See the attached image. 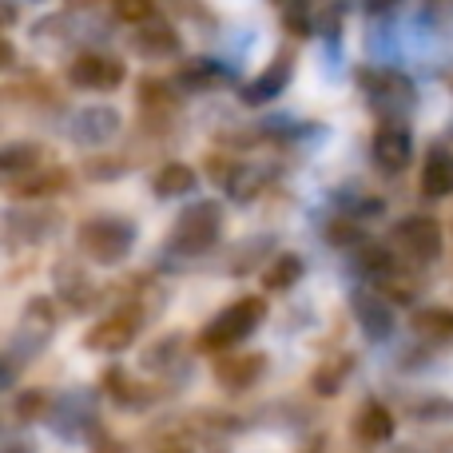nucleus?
<instances>
[{
  "instance_id": "21",
  "label": "nucleus",
  "mask_w": 453,
  "mask_h": 453,
  "mask_svg": "<svg viewBox=\"0 0 453 453\" xmlns=\"http://www.w3.org/2000/svg\"><path fill=\"white\" fill-rule=\"evenodd\" d=\"M40 159H44V148H40V143H8V148L0 151V167H4V175L36 172Z\"/></svg>"
},
{
  "instance_id": "14",
  "label": "nucleus",
  "mask_w": 453,
  "mask_h": 453,
  "mask_svg": "<svg viewBox=\"0 0 453 453\" xmlns=\"http://www.w3.org/2000/svg\"><path fill=\"white\" fill-rule=\"evenodd\" d=\"M354 319L366 330V338L390 334V306H386L382 295H374V290H358V295H354Z\"/></svg>"
},
{
  "instance_id": "19",
  "label": "nucleus",
  "mask_w": 453,
  "mask_h": 453,
  "mask_svg": "<svg viewBox=\"0 0 453 453\" xmlns=\"http://www.w3.org/2000/svg\"><path fill=\"white\" fill-rule=\"evenodd\" d=\"M303 279V258L298 255H274L271 266L263 271V290H290L295 282Z\"/></svg>"
},
{
  "instance_id": "4",
  "label": "nucleus",
  "mask_w": 453,
  "mask_h": 453,
  "mask_svg": "<svg viewBox=\"0 0 453 453\" xmlns=\"http://www.w3.org/2000/svg\"><path fill=\"white\" fill-rule=\"evenodd\" d=\"M390 242L410 258V263H434L446 247V234H441L438 219H426V215H414V219H402L394 226Z\"/></svg>"
},
{
  "instance_id": "8",
  "label": "nucleus",
  "mask_w": 453,
  "mask_h": 453,
  "mask_svg": "<svg viewBox=\"0 0 453 453\" xmlns=\"http://www.w3.org/2000/svg\"><path fill=\"white\" fill-rule=\"evenodd\" d=\"M410 156H414V140H410L406 124H398V119H386V124H378L374 132V159L382 172L398 175L410 167Z\"/></svg>"
},
{
  "instance_id": "22",
  "label": "nucleus",
  "mask_w": 453,
  "mask_h": 453,
  "mask_svg": "<svg viewBox=\"0 0 453 453\" xmlns=\"http://www.w3.org/2000/svg\"><path fill=\"white\" fill-rule=\"evenodd\" d=\"M104 390L111 394V402H116V406H143V386L135 382L132 374H124V370H108V374H104Z\"/></svg>"
},
{
  "instance_id": "3",
  "label": "nucleus",
  "mask_w": 453,
  "mask_h": 453,
  "mask_svg": "<svg viewBox=\"0 0 453 453\" xmlns=\"http://www.w3.org/2000/svg\"><path fill=\"white\" fill-rule=\"evenodd\" d=\"M219 231H223V207L215 199H203V203H196L191 211L180 215V223L172 231V250H180L188 258L207 255L219 242Z\"/></svg>"
},
{
  "instance_id": "7",
  "label": "nucleus",
  "mask_w": 453,
  "mask_h": 453,
  "mask_svg": "<svg viewBox=\"0 0 453 453\" xmlns=\"http://www.w3.org/2000/svg\"><path fill=\"white\" fill-rule=\"evenodd\" d=\"M266 370V354H231V350H219L215 358V382L223 386L226 394H242L263 378Z\"/></svg>"
},
{
  "instance_id": "26",
  "label": "nucleus",
  "mask_w": 453,
  "mask_h": 453,
  "mask_svg": "<svg viewBox=\"0 0 453 453\" xmlns=\"http://www.w3.org/2000/svg\"><path fill=\"white\" fill-rule=\"evenodd\" d=\"M48 406V394L44 390H24L20 398H16V422H32V418H40Z\"/></svg>"
},
{
  "instance_id": "24",
  "label": "nucleus",
  "mask_w": 453,
  "mask_h": 453,
  "mask_svg": "<svg viewBox=\"0 0 453 453\" xmlns=\"http://www.w3.org/2000/svg\"><path fill=\"white\" fill-rule=\"evenodd\" d=\"M111 12L124 24H148L156 16V0H111Z\"/></svg>"
},
{
  "instance_id": "5",
  "label": "nucleus",
  "mask_w": 453,
  "mask_h": 453,
  "mask_svg": "<svg viewBox=\"0 0 453 453\" xmlns=\"http://www.w3.org/2000/svg\"><path fill=\"white\" fill-rule=\"evenodd\" d=\"M140 330H143L140 306H124V311L108 314L104 322H96V326L84 334V346L88 350H100V354H119L140 338Z\"/></svg>"
},
{
  "instance_id": "17",
  "label": "nucleus",
  "mask_w": 453,
  "mask_h": 453,
  "mask_svg": "<svg viewBox=\"0 0 453 453\" xmlns=\"http://www.w3.org/2000/svg\"><path fill=\"white\" fill-rule=\"evenodd\" d=\"M354 374V354H334V358H326V362H319V370H314V378H311V386L319 394H338L346 386V378Z\"/></svg>"
},
{
  "instance_id": "11",
  "label": "nucleus",
  "mask_w": 453,
  "mask_h": 453,
  "mask_svg": "<svg viewBox=\"0 0 453 453\" xmlns=\"http://www.w3.org/2000/svg\"><path fill=\"white\" fill-rule=\"evenodd\" d=\"M68 172H60V167H36V172H28V180H8V196L12 199H52L60 196V191H68Z\"/></svg>"
},
{
  "instance_id": "6",
  "label": "nucleus",
  "mask_w": 453,
  "mask_h": 453,
  "mask_svg": "<svg viewBox=\"0 0 453 453\" xmlns=\"http://www.w3.org/2000/svg\"><path fill=\"white\" fill-rule=\"evenodd\" d=\"M68 84L72 88H84V92H116V88L124 84V64L108 60V56L84 52V56H76V60H72Z\"/></svg>"
},
{
  "instance_id": "28",
  "label": "nucleus",
  "mask_w": 453,
  "mask_h": 453,
  "mask_svg": "<svg viewBox=\"0 0 453 453\" xmlns=\"http://www.w3.org/2000/svg\"><path fill=\"white\" fill-rule=\"evenodd\" d=\"M390 8H398V0H366L370 16H382V12H390Z\"/></svg>"
},
{
  "instance_id": "16",
  "label": "nucleus",
  "mask_w": 453,
  "mask_h": 453,
  "mask_svg": "<svg viewBox=\"0 0 453 453\" xmlns=\"http://www.w3.org/2000/svg\"><path fill=\"white\" fill-rule=\"evenodd\" d=\"M290 64H295V60H290L287 52H282L279 60H271V68H266L263 76L255 80V84H250V88H242V100H247V104L274 100V96H279L282 88H287V80H290Z\"/></svg>"
},
{
  "instance_id": "23",
  "label": "nucleus",
  "mask_w": 453,
  "mask_h": 453,
  "mask_svg": "<svg viewBox=\"0 0 453 453\" xmlns=\"http://www.w3.org/2000/svg\"><path fill=\"white\" fill-rule=\"evenodd\" d=\"M180 80L188 88H196V92H207V88L226 84V72H223V64H215V60H196V64H183Z\"/></svg>"
},
{
  "instance_id": "9",
  "label": "nucleus",
  "mask_w": 453,
  "mask_h": 453,
  "mask_svg": "<svg viewBox=\"0 0 453 453\" xmlns=\"http://www.w3.org/2000/svg\"><path fill=\"white\" fill-rule=\"evenodd\" d=\"M358 84L366 88L370 100H378V108H410L414 104V84L398 72H378V68H362L358 72Z\"/></svg>"
},
{
  "instance_id": "20",
  "label": "nucleus",
  "mask_w": 453,
  "mask_h": 453,
  "mask_svg": "<svg viewBox=\"0 0 453 453\" xmlns=\"http://www.w3.org/2000/svg\"><path fill=\"white\" fill-rule=\"evenodd\" d=\"M414 330L426 338H438V342H453V311L446 306H426L414 314Z\"/></svg>"
},
{
  "instance_id": "25",
  "label": "nucleus",
  "mask_w": 453,
  "mask_h": 453,
  "mask_svg": "<svg viewBox=\"0 0 453 453\" xmlns=\"http://www.w3.org/2000/svg\"><path fill=\"white\" fill-rule=\"evenodd\" d=\"M140 104H143L148 111H172L175 100H172V92H167V84H159L156 76H148V80L140 84Z\"/></svg>"
},
{
  "instance_id": "15",
  "label": "nucleus",
  "mask_w": 453,
  "mask_h": 453,
  "mask_svg": "<svg viewBox=\"0 0 453 453\" xmlns=\"http://www.w3.org/2000/svg\"><path fill=\"white\" fill-rule=\"evenodd\" d=\"M191 188H196V167H191V164H180V159L164 164V167L156 172V180H151V191H156L159 199L191 196Z\"/></svg>"
},
{
  "instance_id": "12",
  "label": "nucleus",
  "mask_w": 453,
  "mask_h": 453,
  "mask_svg": "<svg viewBox=\"0 0 453 453\" xmlns=\"http://www.w3.org/2000/svg\"><path fill=\"white\" fill-rule=\"evenodd\" d=\"M422 196L426 199H446L453 196V151L434 143L426 151V164H422Z\"/></svg>"
},
{
  "instance_id": "18",
  "label": "nucleus",
  "mask_w": 453,
  "mask_h": 453,
  "mask_svg": "<svg viewBox=\"0 0 453 453\" xmlns=\"http://www.w3.org/2000/svg\"><path fill=\"white\" fill-rule=\"evenodd\" d=\"M135 52H143V56H175L180 52V36H175V28L172 24H156V20H148V28L135 36Z\"/></svg>"
},
{
  "instance_id": "13",
  "label": "nucleus",
  "mask_w": 453,
  "mask_h": 453,
  "mask_svg": "<svg viewBox=\"0 0 453 453\" xmlns=\"http://www.w3.org/2000/svg\"><path fill=\"white\" fill-rule=\"evenodd\" d=\"M354 438L362 446H382V441L394 438V414L382 406V402H366L354 418Z\"/></svg>"
},
{
  "instance_id": "1",
  "label": "nucleus",
  "mask_w": 453,
  "mask_h": 453,
  "mask_svg": "<svg viewBox=\"0 0 453 453\" xmlns=\"http://www.w3.org/2000/svg\"><path fill=\"white\" fill-rule=\"evenodd\" d=\"M266 319V298L263 295H247L239 298V303H231L223 314H215L211 322H207V330L199 334V350H231V346H239L247 334H255L258 322Z\"/></svg>"
},
{
  "instance_id": "27",
  "label": "nucleus",
  "mask_w": 453,
  "mask_h": 453,
  "mask_svg": "<svg viewBox=\"0 0 453 453\" xmlns=\"http://www.w3.org/2000/svg\"><path fill=\"white\" fill-rule=\"evenodd\" d=\"M326 239L338 242V247H342V242H358V226H354V219H334L326 231Z\"/></svg>"
},
{
  "instance_id": "10",
  "label": "nucleus",
  "mask_w": 453,
  "mask_h": 453,
  "mask_svg": "<svg viewBox=\"0 0 453 453\" xmlns=\"http://www.w3.org/2000/svg\"><path fill=\"white\" fill-rule=\"evenodd\" d=\"M111 135H119V111L108 104H92L72 119V140L76 143H108Z\"/></svg>"
},
{
  "instance_id": "2",
  "label": "nucleus",
  "mask_w": 453,
  "mask_h": 453,
  "mask_svg": "<svg viewBox=\"0 0 453 453\" xmlns=\"http://www.w3.org/2000/svg\"><path fill=\"white\" fill-rule=\"evenodd\" d=\"M135 247V223L119 215H96L80 226V250L100 266H116L132 255Z\"/></svg>"
}]
</instances>
